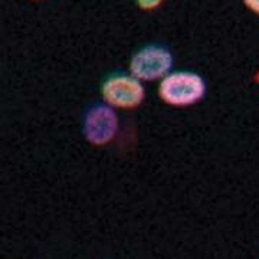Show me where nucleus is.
<instances>
[{"mask_svg":"<svg viewBox=\"0 0 259 259\" xmlns=\"http://www.w3.org/2000/svg\"><path fill=\"white\" fill-rule=\"evenodd\" d=\"M206 93L207 85L203 76L189 69L171 71L158 81V98L175 108L196 105L206 97Z\"/></svg>","mask_w":259,"mask_h":259,"instance_id":"f257e3e1","label":"nucleus"},{"mask_svg":"<svg viewBox=\"0 0 259 259\" xmlns=\"http://www.w3.org/2000/svg\"><path fill=\"white\" fill-rule=\"evenodd\" d=\"M175 55L164 45L150 44L137 49L130 59V74L139 78L141 82L161 81L173 71Z\"/></svg>","mask_w":259,"mask_h":259,"instance_id":"7ed1b4c3","label":"nucleus"},{"mask_svg":"<svg viewBox=\"0 0 259 259\" xmlns=\"http://www.w3.org/2000/svg\"><path fill=\"white\" fill-rule=\"evenodd\" d=\"M245 8L248 10H250L253 15L259 16V0H242Z\"/></svg>","mask_w":259,"mask_h":259,"instance_id":"423d86ee","label":"nucleus"},{"mask_svg":"<svg viewBox=\"0 0 259 259\" xmlns=\"http://www.w3.org/2000/svg\"><path fill=\"white\" fill-rule=\"evenodd\" d=\"M255 81H256V82L259 83V71H258V72H256V75H255Z\"/></svg>","mask_w":259,"mask_h":259,"instance_id":"0eeeda50","label":"nucleus"},{"mask_svg":"<svg viewBox=\"0 0 259 259\" xmlns=\"http://www.w3.org/2000/svg\"><path fill=\"white\" fill-rule=\"evenodd\" d=\"M102 101L115 110H134L146 98V88L139 78L127 72H112L102 79L100 87Z\"/></svg>","mask_w":259,"mask_h":259,"instance_id":"f03ea898","label":"nucleus"},{"mask_svg":"<svg viewBox=\"0 0 259 259\" xmlns=\"http://www.w3.org/2000/svg\"><path fill=\"white\" fill-rule=\"evenodd\" d=\"M136 5L139 6L140 9L144 10V12H151V10L158 9L164 0H134Z\"/></svg>","mask_w":259,"mask_h":259,"instance_id":"39448f33","label":"nucleus"},{"mask_svg":"<svg viewBox=\"0 0 259 259\" xmlns=\"http://www.w3.org/2000/svg\"><path fill=\"white\" fill-rule=\"evenodd\" d=\"M120 120L115 108L107 102H95L85 111L82 118V134L85 140L97 147L107 146L117 137Z\"/></svg>","mask_w":259,"mask_h":259,"instance_id":"20e7f679","label":"nucleus"},{"mask_svg":"<svg viewBox=\"0 0 259 259\" xmlns=\"http://www.w3.org/2000/svg\"><path fill=\"white\" fill-rule=\"evenodd\" d=\"M37 2H39V0H37Z\"/></svg>","mask_w":259,"mask_h":259,"instance_id":"6e6552de","label":"nucleus"}]
</instances>
